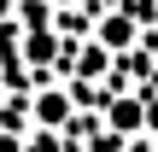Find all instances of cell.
Returning <instances> with one entry per match:
<instances>
[{
    "instance_id": "1",
    "label": "cell",
    "mask_w": 158,
    "mask_h": 152,
    "mask_svg": "<svg viewBox=\"0 0 158 152\" xmlns=\"http://www.w3.org/2000/svg\"><path fill=\"white\" fill-rule=\"evenodd\" d=\"M35 111H41L47 123H59V117H64V94H41V105H35Z\"/></svg>"
}]
</instances>
